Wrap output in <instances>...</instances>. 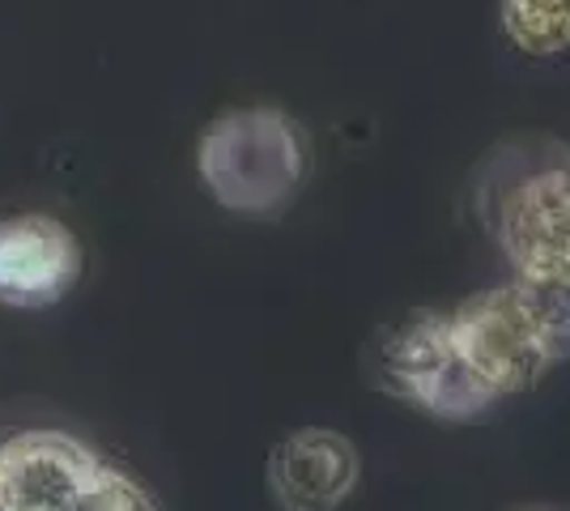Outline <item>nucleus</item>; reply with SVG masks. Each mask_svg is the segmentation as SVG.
<instances>
[{
	"mask_svg": "<svg viewBox=\"0 0 570 511\" xmlns=\"http://www.w3.org/2000/svg\"><path fill=\"white\" fill-rule=\"evenodd\" d=\"M0 511H4V478H0Z\"/></svg>",
	"mask_w": 570,
	"mask_h": 511,
	"instance_id": "11",
	"label": "nucleus"
},
{
	"mask_svg": "<svg viewBox=\"0 0 570 511\" xmlns=\"http://www.w3.org/2000/svg\"><path fill=\"white\" fill-rule=\"evenodd\" d=\"M102 469L98 456L60 435V431H30L0 448V478H4V508L13 511H72L86 487Z\"/></svg>",
	"mask_w": 570,
	"mask_h": 511,
	"instance_id": "5",
	"label": "nucleus"
},
{
	"mask_svg": "<svg viewBox=\"0 0 570 511\" xmlns=\"http://www.w3.org/2000/svg\"><path fill=\"white\" fill-rule=\"evenodd\" d=\"M72 511H158V508L149 503V494H145L137 482H128L124 473L102 464L95 473V482L86 487V494L77 499Z\"/></svg>",
	"mask_w": 570,
	"mask_h": 511,
	"instance_id": "10",
	"label": "nucleus"
},
{
	"mask_svg": "<svg viewBox=\"0 0 570 511\" xmlns=\"http://www.w3.org/2000/svg\"><path fill=\"white\" fill-rule=\"evenodd\" d=\"M499 244L523 282L570 277V158L520 175L499 209Z\"/></svg>",
	"mask_w": 570,
	"mask_h": 511,
	"instance_id": "4",
	"label": "nucleus"
},
{
	"mask_svg": "<svg viewBox=\"0 0 570 511\" xmlns=\"http://www.w3.org/2000/svg\"><path fill=\"white\" fill-rule=\"evenodd\" d=\"M4 511H13V508H4Z\"/></svg>",
	"mask_w": 570,
	"mask_h": 511,
	"instance_id": "13",
	"label": "nucleus"
},
{
	"mask_svg": "<svg viewBox=\"0 0 570 511\" xmlns=\"http://www.w3.org/2000/svg\"><path fill=\"white\" fill-rule=\"evenodd\" d=\"M357 482L354 443L336 431H298L268 456V490L285 511H333Z\"/></svg>",
	"mask_w": 570,
	"mask_h": 511,
	"instance_id": "7",
	"label": "nucleus"
},
{
	"mask_svg": "<svg viewBox=\"0 0 570 511\" xmlns=\"http://www.w3.org/2000/svg\"><path fill=\"white\" fill-rule=\"evenodd\" d=\"M523 511H553V508H523Z\"/></svg>",
	"mask_w": 570,
	"mask_h": 511,
	"instance_id": "12",
	"label": "nucleus"
},
{
	"mask_svg": "<svg viewBox=\"0 0 570 511\" xmlns=\"http://www.w3.org/2000/svg\"><path fill=\"white\" fill-rule=\"evenodd\" d=\"M452 333L464 363L490 384L494 396L532 389L553 366L515 282L460 303L452 312Z\"/></svg>",
	"mask_w": 570,
	"mask_h": 511,
	"instance_id": "3",
	"label": "nucleus"
},
{
	"mask_svg": "<svg viewBox=\"0 0 570 511\" xmlns=\"http://www.w3.org/2000/svg\"><path fill=\"white\" fill-rule=\"evenodd\" d=\"M200 179L238 214H268L303 179V137L273 107L217 116L200 137Z\"/></svg>",
	"mask_w": 570,
	"mask_h": 511,
	"instance_id": "1",
	"label": "nucleus"
},
{
	"mask_svg": "<svg viewBox=\"0 0 570 511\" xmlns=\"http://www.w3.org/2000/svg\"><path fill=\"white\" fill-rule=\"evenodd\" d=\"M523 303H528V316L541 333L549 363H567L570 358V277L562 282H523L515 277Z\"/></svg>",
	"mask_w": 570,
	"mask_h": 511,
	"instance_id": "9",
	"label": "nucleus"
},
{
	"mask_svg": "<svg viewBox=\"0 0 570 511\" xmlns=\"http://www.w3.org/2000/svg\"><path fill=\"white\" fill-rule=\"evenodd\" d=\"M380 384L392 396L434 417H473L499 396L464 363L452 333V316L413 312L380 345Z\"/></svg>",
	"mask_w": 570,
	"mask_h": 511,
	"instance_id": "2",
	"label": "nucleus"
},
{
	"mask_svg": "<svg viewBox=\"0 0 570 511\" xmlns=\"http://www.w3.org/2000/svg\"><path fill=\"white\" fill-rule=\"evenodd\" d=\"M502 30L528 56L570 48V0H502Z\"/></svg>",
	"mask_w": 570,
	"mask_h": 511,
	"instance_id": "8",
	"label": "nucleus"
},
{
	"mask_svg": "<svg viewBox=\"0 0 570 511\" xmlns=\"http://www.w3.org/2000/svg\"><path fill=\"white\" fill-rule=\"evenodd\" d=\"M81 273L77 239L48 214L0 222V298L13 307H48Z\"/></svg>",
	"mask_w": 570,
	"mask_h": 511,
	"instance_id": "6",
	"label": "nucleus"
}]
</instances>
